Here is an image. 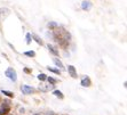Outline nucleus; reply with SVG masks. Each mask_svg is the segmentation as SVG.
<instances>
[{
    "label": "nucleus",
    "instance_id": "20e7f679",
    "mask_svg": "<svg viewBox=\"0 0 127 115\" xmlns=\"http://www.w3.org/2000/svg\"><path fill=\"white\" fill-rule=\"evenodd\" d=\"M21 91L24 95H30V94H32V92H34L35 89H33L32 87L27 86V84H23V86H21Z\"/></svg>",
    "mask_w": 127,
    "mask_h": 115
},
{
    "label": "nucleus",
    "instance_id": "f03ea898",
    "mask_svg": "<svg viewBox=\"0 0 127 115\" xmlns=\"http://www.w3.org/2000/svg\"><path fill=\"white\" fill-rule=\"evenodd\" d=\"M10 108H12L10 101L3 100V103L1 104V106H0V115H7L9 112H10Z\"/></svg>",
    "mask_w": 127,
    "mask_h": 115
},
{
    "label": "nucleus",
    "instance_id": "a211bd4d",
    "mask_svg": "<svg viewBox=\"0 0 127 115\" xmlns=\"http://www.w3.org/2000/svg\"><path fill=\"white\" fill-rule=\"evenodd\" d=\"M46 80H48L52 84H55V83H56V80L53 79V77H47V79H46Z\"/></svg>",
    "mask_w": 127,
    "mask_h": 115
},
{
    "label": "nucleus",
    "instance_id": "0eeeda50",
    "mask_svg": "<svg viewBox=\"0 0 127 115\" xmlns=\"http://www.w3.org/2000/svg\"><path fill=\"white\" fill-rule=\"evenodd\" d=\"M81 8H83L84 10H89V9L92 8V2L88 1V0H85V1H83V3H81Z\"/></svg>",
    "mask_w": 127,
    "mask_h": 115
},
{
    "label": "nucleus",
    "instance_id": "39448f33",
    "mask_svg": "<svg viewBox=\"0 0 127 115\" xmlns=\"http://www.w3.org/2000/svg\"><path fill=\"white\" fill-rule=\"evenodd\" d=\"M81 86L85 87V88H88V87L92 86V81H91V79H89L88 75H85V77H83V80H81Z\"/></svg>",
    "mask_w": 127,
    "mask_h": 115
},
{
    "label": "nucleus",
    "instance_id": "dca6fc26",
    "mask_svg": "<svg viewBox=\"0 0 127 115\" xmlns=\"http://www.w3.org/2000/svg\"><path fill=\"white\" fill-rule=\"evenodd\" d=\"M48 70H49L50 72H53V73H55V74H61V71H60V70H55V68H52V67H47Z\"/></svg>",
    "mask_w": 127,
    "mask_h": 115
},
{
    "label": "nucleus",
    "instance_id": "6ab92c4d",
    "mask_svg": "<svg viewBox=\"0 0 127 115\" xmlns=\"http://www.w3.org/2000/svg\"><path fill=\"white\" fill-rule=\"evenodd\" d=\"M24 72H25V73H31V70H30V68H24Z\"/></svg>",
    "mask_w": 127,
    "mask_h": 115
},
{
    "label": "nucleus",
    "instance_id": "9d476101",
    "mask_svg": "<svg viewBox=\"0 0 127 115\" xmlns=\"http://www.w3.org/2000/svg\"><path fill=\"white\" fill-rule=\"evenodd\" d=\"M53 95L55 96V97L60 98V99H63V98H64V96H63L62 91H60V90H54V91H53Z\"/></svg>",
    "mask_w": 127,
    "mask_h": 115
},
{
    "label": "nucleus",
    "instance_id": "423d86ee",
    "mask_svg": "<svg viewBox=\"0 0 127 115\" xmlns=\"http://www.w3.org/2000/svg\"><path fill=\"white\" fill-rule=\"evenodd\" d=\"M68 71H69V74H70L71 77H73V79H77V71H76V67H74L73 65H69L68 66Z\"/></svg>",
    "mask_w": 127,
    "mask_h": 115
},
{
    "label": "nucleus",
    "instance_id": "f3484780",
    "mask_svg": "<svg viewBox=\"0 0 127 115\" xmlns=\"http://www.w3.org/2000/svg\"><path fill=\"white\" fill-rule=\"evenodd\" d=\"M48 27H49V29H55V27H57V24L54 23V22H49V23H48Z\"/></svg>",
    "mask_w": 127,
    "mask_h": 115
},
{
    "label": "nucleus",
    "instance_id": "2eb2a0df",
    "mask_svg": "<svg viewBox=\"0 0 127 115\" xmlns=\"http://www.w3.org/2000/svg\"><path fill=\"white\" fill-rule=\"evenodd\" d=\"M25 39H27V44H30L31 43V33H27V36H25Z\"/></svg>",
    "mask_w": 127,
    "mask_h": 115
},
{
    "label": "nucleus",
    "instance_id": "7ed1b4c3",
    "mask_svg": "<svg viewBox=\"0 0 127 115\" xmlns=\"http://www.w3.org/2000/svg\"><path fill=\"white\" fill-rule=\"evenodd\" d=\"M5 75H6L10 81H13V82H16V81H17V73H16V71H15L13 67L7 68L6 72H5Z\"/></svg>",
    "mask_w": 127,
    "mask_h": 115
},
{
    "label": "nucleus",
    "instance_id": "1a4fd4ad",
    "mask_svg": "<svg viewBox=\"0 0 127 115\" xmlns=\"http://www.w3.org/2000/svg\"><path fill=\"white\" fill-rule=\"evenodd\" d=\"M53 62H54V64L56 65L57 67L62 68V70H63V68H64V65H63V64H62V62H61V60H59V59H57V58H53Z\"/></svg>",
    "mask_w": 127,
    "mask_h": 115
},
{
    "label": "nucleus",
    "instance_id": "6e6552de",
    "mask_svg": "<svg viewBox=\"0 0 127 115\" xmlns=\"http://www.w3.org/2000/svg\"><path fill=\"white\" fill-rule=\"evenodd\" d=\"M47 48L49 49V51L53 54V55H55V56H59V50H57V49L54 47V46H52V44H48Z\"/></svg>",
    "mask_w": 127,
    "mask_h": 115
},
{
    "label": "nucleus",
    "instance_id": "f8f14e48",
    "mask_svg": "<svg viewBox=\"0 0 127 115\" xmlns=\"http://www.w3.org/2000/svg\"><path fill=\"white\" fill-rule=\"evenodd\" d=\"M1 92H2L3 95H6V96H8V97H10V98H14V92H12V91H8V90H1Z\"/></svg>",
    "mask_w": 127,
    "mask_h": 115
},
{
    "label": "nucleus",
    "instance_id": "f257e3e1",
    "mask_svg": "<svg viewBox=\"0 0 127 115\" xmlns=\"http://www.w3.org/2000/svg\"><path fill=\"white\" fill-rule=\"evenodd\" d=\"M54 37L55 39H57V41H60V43L64 44L65 42H69V39H70V33L65 30H61V31H55L54 32Z\"/></svg>",
    "mask_w": 127,
    "mask_h": 115
},
{
    "label": "nucleus",
    "instance_id": "aec40b11",
    "mask_svg": "<svg viewBox=\"0 0 127 115\" xmlns=\"http://www.w3.org/2000/svg\"><path fill=\"white\" fill-rule=\"evenodd\" d=\"M35 115H39V114H35Z\"/></svg>",
    "mask_w": 127,
    "mask_h": 115
},
{
    "label": "nucleus",
    "instance_id": "4468645a",
    "mask_svg": "<svg viewBox=\"0 0 127 115\" xmlns=\"http://www.w3.org/2000/svg\"><path fill=\"white\" fill-rule=\"evenodd\" d=\"M24 55H25V56H28V57H34L35 56V53L33 50H30V51H25V53H24Z\"/></svg>",
    "mask_w": 127,
    "mask_h": 115
},
{
    "label": "nucleus",
    "instance_id": "ddd939ff",
    "mask_svg": "<svg viewBox=\"0 0 127 115\" xmlns=\"http://www.w3.org/2000/svg\"><path fill=\"white\" fill-rule=\"evenodd\" d=\"M46 79H47V75H46L45 73H40L38 75V80H39V81H45Z\"/></svg>",
    "mask_w": 127,
    "mask_h": 115
},
{
    "label": "nucleus",
    "instance_id": "9b49d317",
    "mask_svg": "<svg viewBox=\"0 0 127 115\" xmlns=\"http://www.w3.org/2000/svg\"><path fill=\"white\" fill-rule=\"evenodd\" d=\"M33 39H34V40H35V42H37V43H38V44H40V46H42V44H44V42H42V40H41V39H40V38H39V37L38 36H37V34H33Z\"/></svg>",
    "mask_w": 127,
    "mask_h": 115
}]
</instances>
